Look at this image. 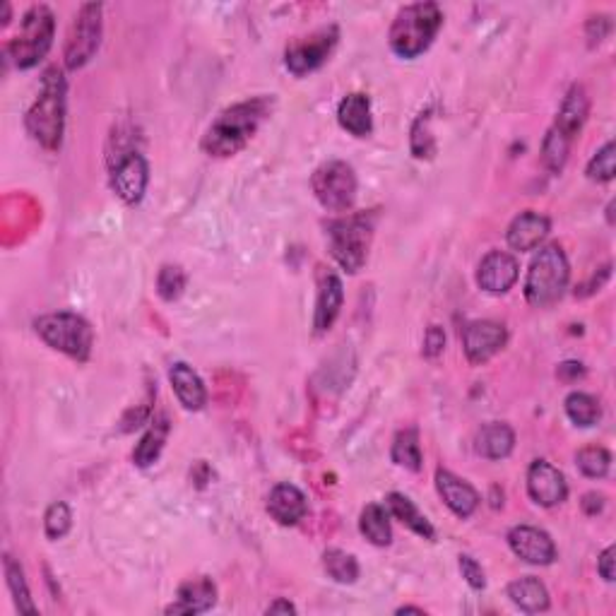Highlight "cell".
Returning <instances> with one entry per match:
<instances>
[{"label":"cell","mask_w":616,"mask_h":616,"mask_svg":"<svg viewBox=\"0 0 616 616\" xmlns=\"http://www.w3.org/2000/svg\"><path fill=\"white\" fill-rule=\"evenodd\" d=\"M323 568H325V573L335 580V583H342V585L357 583V578H359L357 559H354L352 554L342 552V549H328V552L323 554Z\"/></svg>","instance_id":"obj_30"},{"label":"cell","mask_w":616,"mask_h":616,"mask_svg":"<svg viewBox=\"0 0 616 616\" xmlns=\"http://www.w3.org/2000/svg\"><path fill=\"white\" fill-rule=\"evenodd\" d=\"M330 253L347 272H359L369 258L373 236V219L366 215H349L328 222L325 227Z\"/></svg>","instance_id":"obj_6"},{"label":"cell","mask_w":616,"mask_h":616,"mask_svg":"<svg viewBox=\"0 0 616 616\" xmlns=\"http://www.w3.org/2000/svg\"><path fill=\"white\" fill-rule=\"evenodd\" d=\"M268 513L280 525H296L308 513V501L294 484H277L268 496Z\"/></svg>","instance_id":"obj_19"},{"label":"cell","mask_w":616,"mask_h":616,"mask_svg":"<svg viewBox=\"0 0 616 616\" xmlns=\"http://www.w3.org/2000/svg\"><path fill=\"white\" fill-rule=\"evenodd\" d=\"M614 561V547L604 549L600 559H597V571H600V576L607 580V583H614Z\"/></svg>","instance_id":"obj_40"},{"label":"cell","mask_w":616,"mask_h":616,"mask_svg":"<svg viewBox=\"0 0 616 616\" xmlns=\"http://www.w3.org/2000/svg\"><path fill=\"white\" fill-rule=\"evenodd\" d=\"M576 462H578V470L583 472L585 477L602 479V477L609 475V467H612V455H609V450H604L602 446H588L576 455Z\"/></svg>","instance_id":"obj_34"},{"label":"cell","mask_w":616,"mask_h":616,"mask_svg":"<svg viewBox=\"0 0 616 616\" xmlns=\"http://www.w3.org/2000/svg\"><path fill=\"white\" fill-rule=\"evenodd\" d=\"M53 29H56V20H53V13L46 5H32L22 15L20 29H17L15 39L8 46V53L13 56L17 68H34L49 53L53 44Z\"/></svg>","instance_id":"obj_7"},{"label":"cell","mask_w":616,"mask_h":616,"mask_svg":"<svg viewBox=\"0 0 616 616\" xmlns=\"http://www.w3.org/2000/svg\"><path fill=\"white\" fill-rule=\"evenodd\" d=\"M34 330L46 345L58 349V352L68 354L77 361H87L92 354L94 333L92 325L82 316L70 311L61 313H46L34 321Z\"/></svg>","instance_id":"obj_5"},{"label":"cell","mask_w":616,"mask_h":616,"mask_svg":"<svg viewBox=\"0 0 616 616\" xmlns=\"http://www.w3.org/2000/svg\"><path fill=\"white\" fill-rule=\"evenodd\" d=\"M99 41H102V5L87 3L77 13L73 29L68 34L65 44V65L68 68H82L97 53Z\"/></svg>","instance_id":"obj_9"},{"label":"cell","mask_w":616,"mask_h":616,"mask_svg":"<svg viewBox=\"0 0 616 616\" xmlns=\"http://www.w3.org/2000/svg\"><path fill=\"white\" fill-rule=\"evenodd\" d=\"M359 530L361 535L369 539L371 544H376V547H388V544L393 542L388 508L381 506V503H369V506L361 511Z\"/></svg>","instance_id":"obj_27"},{"label":"cell","mask_w":616,"mask_h":616,"mask_svg":"<svg viewBox=\"0 0 616 616\" xmlns=\"http://www.w3.org/2000/svg\"><path fill=\"white\" fill-rule=\"evenodd\" d=\"M385 508H388V513L395 515V518H398L402 525L410 527L412 532H417L419 537H424V539L436 537L434 525L426 520V515L419 511V508L414 506V503L407 499L405 494H398V491H393V494L385 496Z\"/></svg>","instance_id":"obj_26"},{"label":"cell","mask_w":616,"mask_h":616,"mask_svg":"<svg viewBox=\"0 0 616 616\" xmlns=\"http://www.w3.org/2000/svg\"><path fill=\"white\" fill-rule=\"evenodd\" d=\"M398 614H424V609H419V607H402V609H398Z\"/></svg>","instance_id":"obj_43"},{"label":"cell","mask_w":616,"mask_h":616,"mask_svg":"<svg viewBox=\"0 0 616 616\" xmlns=\"http://www.w3.org/2000/svg\"><path fill=\"white\" fill-rule=\"evenodd\" d=\"M70 525H73V513H70V508L65 506L63 501L51 503L49 511H46V518H44L46 537L61 539V537L68 535Z\"/></svg>","instance_id":"obj_35"},{"label":"cell","mask_w":616,"mask_h":616,"mask_svg":"<svg viewBox=\"0 0 616 616\" xmlns=\"http://www.w3.org/2000/svg\"><path fill=\"white\" fill-rule=\"evenodd\" d=\"M3 566H5V578H8V588H10V592H13L17 609H20V612H27V614L37 612L32 597H29V588L25 583V573H22V566L17 564L13 556H5Z\"/></svg>","instance_id":"obj_33"},{"label":"cell","mask_w":616,"mask_h":616,"mask_svg":"<svg viewBox=\"0 0 616 616\" xmlns=\"http://www.w3.org/2000/svg\"><path fill=\"white\" fill-rule=\"evenodd\" d=\"M436 489L441 494V499L446 506L453 511L458 518H470L479 506V494L472 484H467L465 479L455 477L453 472L438 470L436 472Z\"/></svg>","instance_id":"obj_17"},{"label":"cell","mask_w":616,"mask_h":616,"mask_svg":"<svg viewBox=\"0 0 616 616\" xmlns=\"http://www.w3.org/2000/svg\"><path fill=\"white\" fill-rule=\"evenodd\" d=\"M272 99L256 97L248 102L229 106L217 116V121L207 128L203 138V150L210 157H231L244 150L246 142L256 135L260 123L270 116Z\"/></svg>","instance_id":"obj_1"},{"label":"cell","mask_w":616,"mask_h":616,"mask_svg":"<svg viewBox=\"0 0 616 616\" xmlns=\"http://www.w3.org/2000/svg\"><path fill=\"white\" fill-rule=\"evenodd\" d=\"M571 268H568L566 253L556 244L539 248L535 260L530 263L525 280V299L527 304L544 308L552 306L566 292Z\"/></svg>","instance_id":"obj_4"},{"label":"cell","mask_w":616,"mask_h":616,"mask_svg":"<svg viewBox=\"0 0 616 616\" xmlns=\"http://www.w3.org/2000/svg\"><path fill=\"white\" fill-rule=\"evenodd\" d=\"M422 446H419V436L414 429H405L395 436L393 443V462L405 467V470L419 472L422 470Z\"/></svg>","instance_id":"obj_29"},{"label":"cell","mask_w":616,"mask_h":616,"mask_svg":"<svg viewBox=\"0 0 616 616\" xmlns=\"http://www.w3.org/2000/svg\"><path fill=\"white\" fill-rule=\"evenodd\" d=\"M443 347H446V333H443L438 325H431L424 335V357H438V354L443 352Z\"/></svg>","instance_id":"obj_39"},{"label":"cell","mask_w":616,"mask_h":616,"mask_svg":"<svg viewBox=\"0 0 616 616\" xmlns=\"http://www.w3.org/2000/svg\"><path fill=\"white\" fill-rule=\"evenodd\" d=\"M571 138H566L564 133H559L552 126V130L547 133V138H544L542 142V162L544 167H547L549 171H561L564 169L566 159H568V152H571Z\"/></svg>","instance_id":"obj_32"},{"label":"cell","mask_w":616,"mask_h":616,"mask_svg":"<svg viewBox=\"0 0 616 616\" xmlns=\"http://www.w3.org/2000/svg\"><path fill=\"white\" fill-rule=\"evenodd\" d=\"M508 544L513 554L532 566H549L556 559L554 539L532 525H515L508 532Z\"/></svg>","instance_id":"obj_14"},{"label":"cell","mask_w":616,"mask_h":616,"mask_svg":"<svg viewBox=\"0 0 616 616\" xmlns=\"http://www.w3.org/2000/svg\"><path fill=\"white\" fill-rule=\"evenodd\" d=\"M566 414L573 424L595 426L602 419L600 400L588 393H571L566 398Z\"/></svg>","instance_id":"obj_31"},{"label":"cell","mask_w":616,"mask_h":616,"mask_svg":"<svg viewBox=\"0 0 616 616\" xmlns=\"http://www.w3.org/2000/svg\"><path fill=\"white\" fill-rule=\"evenodd\" d=\"M588 176L592 181L607 183L614 179V142L609 140L600 152H595V157L588 164Z\"/></svg>","instance_id":"obj_37"},{"label":"cell","mask_w":616,"mask_h":616,"mask_svg":"<svg viewBox=\"0 0 616 616\" xmlns=\"http://www.w3.org/2000/svg\"><path fill=\"white\" fill-rule=\"evenodd\" d=\"M518 260L511 253L491 251L477 270V284L489 294H506L518 280Z\"/></svg>","instance_id":"obj_15"},{"label":"cell","mask_w":616,"mask_h":616,"mask_svg":"<svg viewBox=\"0 0 616 616\" xmlns=\"http://www.w3.org/2000/svg\"><path fill=\"white\" fill-rule=\"evenodd\" d=\"M460 573H462V578L470 583V588L482 590L484 585H487V578H484L482 566H479L477 561L472 559V556H460Z\"/></svg>","instance_id":"obj_38"},{"label":"cell","mask_w":616,"mask_h":616,"mask_svg":"<svg viewBox=\"0 0 616 616\" xmlns=\"http://www.w3.org/2000/svg\"><path fill=\"white\" fill-rule=\"evenodd\" d=\"M337 121L347 133L357 135V138H366L371 135L373 121H371V102L366 94L354 92L347 94L337 106Z\"/></svg>","instance_id":"obj_22"},{"label":"cell","mask_w":616,"mask_h":616,"mask_svg":"<svg viewBox=\"0 0 616 616\" xmlns=\"http://www.w3.org/2000/svg\"><path fill=\"white\" fill-rule=\"evenodd\" d=\"M183 287H186V275H183V270L179 268V265H164V268L159 270L157 292L164 301L179 299Z\"/></svg>","instance_id":"obj_36"},{"label":"cell","mask_w":616,"mask_h":616,"mask_svg":"<svg viewBox=\"0 0 616 616\" xmlns=\"http://www.w3.org/2000/svg\"><path fill=\"white\" fill-rule=\"evenodd\" d=\"M150 181V167L140 152H126L118 157L116 167L111 169V188L123 203H140Z\"/></svg>","instance_id":"obj_11"},{"label":"cell","mask_w":616,"mask_h":616,"mask_svg":"<svg viewBox=\"0 0 616 616\" xmlns=\"http://www.w3.org/2000/svg\"><path fill=\"white\" fill-rule=\"evenodd\" d=\"M167 434H169V422L167 419H157V422H152L150 429H147V434L140 438V443L133 450V460L138 467H150L154 460L159 458V453H162L164 443H167Z\"/></svg>","instance_id":"obj_28"},{"label":"cell","mask_w":616,"mask_h":616,"mask_svg":"<svg viewBox=\"0 0 616 616\" xmlns=\"http://www.w3.org/2000/svg\"><path fill=\"white\" fill-rule=\"evenodd\" d=\"M169 381L171 388H174L176 398H179V402L186 407V410L198 412L207 405V390L203 378H200L188 364L176 361V364L169 369Z\"/></svg>","instance_id":"obj_18"},{"label":"cell","mask_w":616,"mask_h":616,"mask_svg":"<svg viewBox=\"0 0 616 616\" xmlns=\"http://www.w3.org/2000/svg\"><path fill=\"white\" fill-rule=\"evenodd\" d=\"M65 128V77L58 68H49L41 80V92L27 111V130L46 150H58Z\"/></svg>","instance_id":"obj_2"},{"label":"cell","mask_w":616,"mask_h":616,"mask_svg":"<svg viewBox=\"0 0 616 616\" xmlns=\"http://www.w3.org/2000/svg\"><path fill=\"white\" fill-rule=\"evenodd\" d=\"M311 188L325 210L345 212L357 198V176H354V169L347 162L333 159V162L316 169Z\"/></svg>","instance_id":"obj_8"},{"label":"cell","mask_w":616,"mask_h":616,"mask_svg":"<svg viewBox=\"0 0 616 616\" xmlns=\"http://www.w3.org/2000/svg\"><path fill=\"white\" fill-rule=\"evenodd\" d=\"M508 597H511V602L518 609H523L527 614H537L544 612V609H549V592L544 588L542 580L525 576L513 580L511 585H508Z\"/></svg>","instance_id":"obj_25"},{"label":"cell","mask_w":616,"mask_h":616,"mask_svg":"<svg viewBox=\"0 0 616 616\" xmlns=\"http://www.w3.org/2000/svg\"><path fill=\"white\" fill-rule=\"evenodd\" d=\"M515 446V434L508 424L503 422H491L484 424L479 429V434L475 438V448L482 458L487 460H503L511 455V450Z\"/></svg>","instance_id":"obj_24"},{"label":"cell","mask_w":616,"mask_h":616,"mask_svg":"<svg viewBox=\"0 0 616 616\" xmlns=\"http://www.w3.org/2000/svg\"><path fill=\"white\" fill-rule=\"evenodd\" d=\"M277 612H287L289 614V612H296V607H294L292 602H282L280 600V602L270 604V607H268V614H277Z\"/></svg>","instance_id":"obj_42"},{"label":"cell","mask_w":616,"mask_h":616,"mask_svg":"<svg viewBox=\"0 0 616 616\" xmlns=\"http://www.w3.org/2000/svg\"><path fill=\"white\" fill-rule=\"evenodd\" d=\"M337 27H323L318 32L308 34V37L294 39L292 44L287 46V53H284V63H287V70L296 77L311 73V70L321 68V65L328 61V56L333 53L337 44Z\"/></svg>","instance_id":"obj_10"},{"label":"cell","mask_w":616,"mask_h":616,"mask_svg":"<svg viewBox=\"0 0 616 616\" xmlns=\"http://www.w3.org/2000/svg\"><path fill=\"white\" fill-rule=\"evenodd\" d=\"M527 494L544 508L559 506L568 496L566 477L556 470L552 462L535 460L527 470Z\"/></svg>","instance_id":"obj_13"},{"label":"cell","mask_w":616,"mask_h":616,"mask_svg":"<svg viewBox=\"0 0 616 616\" xmlns=\"http://www.w3.org/2000/svg\"><path fill=\"white\" fill-rule=\"evenodd\" d=\"M508 342V333L501 323L496 321H475L467 323L462 330V347H465L467 359L472 364H484L501 352Z\"/></svg>","instance_id":"obj_12"},{"label":"cell","mask_w":616,"mask_h":616,"mask_svg":"<svg viewBox=\"0 0 616 616\" xmlns=\"http://www.w3.org/2000/svg\"><path fill=\"white\" fill-rule=\"evenodd\" d=\"M443 25V13L436 3H414L402 8L390 27V49L400 58H417L434 44Z\"/></svg>","instance_id":"obj_3"},{"label":"cell","mask_w":616,"mask_h":616,"mask_svg":"<svg viewBox=\"0 0 616 616\" xmlns=\"http://www.w3.org/2000/svg\"><path fill=\"white\" fill-rule=\"evenodd\" d=\"M583 508H585V513L588 515H597L604 508V499L600 494H588L583 499Z\"/></svg>","instance_id":"obj_41"},{"label":"cell","mask_w":616,"mask_h":616,"mask_svg":"<svg viewBox=\"0 0 616 616\" xmlns=\"http://www.w3.org/2000/svg\"><path fill=\"white\" fill-rule=\"evenodd\" d=\"M342 301H345V289H342L340 277L328 272L321 282V292H318L316 301V318H313V328L316 333H325L333 328L335 318L340 316Z\"/></svg>","instance_id":"obj_21"},{"label":"cell","mask_w":616,"mask_h":616,"mask_svg":"<svg viewBox=\"0 0 616 616\" xmlns=\"http://www.w3.org/2000/svg\"><path fill=\"white\" fill-rule=\"evenodd\" d=\"M588 111H590L588 92H585L583 85H573L571 92L566 94L564 104H561L554 128L559 130V133H564L566 138L573 140L580 133V128H583L585 118H588Z\"/></svg>","instance_id":"obj_23"},{"label":"cell","mask_w":616,"mask_h":616,"mask_svg":"<svg viewBox=\"0 0 616 616\" xmlns=\"http://www.w3.org/2000/svg\"><path fill=\"white\" fill-rule=\"evenodd\" d=\"M217 602V588L210 578L198 576L186 580L176 592V602L167 607V614H203Z\"/></svg>","instance_id":"obj_16"},{"label":"cell","mask_w":616,"mask_h":616,"mask_svg":"<svg viewBox=\"0 0 616 616\" xmlns=\"http://www.w3.org/2000/svg\"><path fill=\"white\" fill-rule=\"evenodd\" d=\"M547 234H549L547 217L539 215V212H523V215H518L511 222L506 239L513 251H532V248H537L544 239H547Z\"/></svg>","instance_id":"obj_20"}]
</instances>
